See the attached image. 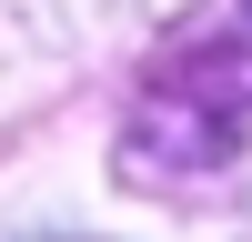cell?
Instances as JSON below:
<instances>
[]
</instances>
